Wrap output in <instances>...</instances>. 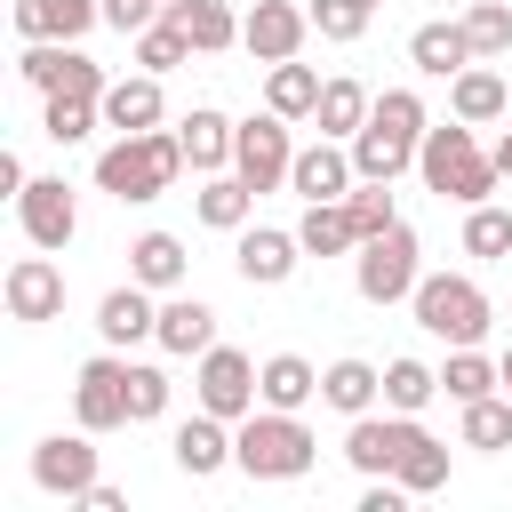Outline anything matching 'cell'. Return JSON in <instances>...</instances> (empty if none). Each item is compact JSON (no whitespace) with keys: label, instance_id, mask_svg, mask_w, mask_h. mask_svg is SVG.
<instances>
[{"label":"cell","instance_id":"obj_4","mask_svg":"<svg viewBox=\"0 0 512 512\" xmlns=\"http://www.w3.org/2000/svg\"><path fill=\"white\" fill-rule=\"evenodd\" d=\"M408 312H416V328H424V336H440V344H480V336H488V320H496L488 288H480V280H464V272H424V280H416V296H408Z\"/></svg>","mask_w":512,"mask_h":512},{"label":"cell","instance_id":"obj_49","mask_svg":"<svg viewBox=\"0 0 512 512\" xmlns=\"http://www.w3.org/2000/svg\"><path fill=\"white\" fill-rule=\"evenodd\" d=\"M24 184H32V176H24V160H16V152H0V192H24Z\"/></svg>","mask_w":512,"mask_h":512},{"label":"cell","instance_id":"obj_22","mask_svg":"<svg viewBox=\"0 0 512 512\" xmlns=\"http://www.w3.org/2000/svg\"><path fill=\"white\" fill-rule=\"evenodd\" d=\"M320 400H328L336 416H368V408L384 400V368H376V360H328V368H320Z\"/></svg>","mask_w":512,"mask_h":512},{"label":"cell","instance_id":"obj_29","mask_svg":"<svg viewBox=\"0 0 512 512\" xmlns=\"http://www.w3.org/2000/svg\"><path fill=\"white\" fill-rule=\"evenodd\" d=\"M440 392L464 408V400H488V392H504V368L480 352V344H448V368H440Z\"/></svg>","mask_w":512,"mask_h":512},{"label":"cell","instance_id":"obj_27","mask_svg":"<svg viewBox=\"0 0 512 512\" xmlns=\"http://www.w3.org/2000/svg\"><path fill=\"white\" fill-rule=\"evenodd\" d=\"M296 240H304V256H352V248H360V224H352L344 200H304Z\"/></svg>","mask_w":512,"mask_h":512},{"label":"cell","instance_id":"obj_9","mask_svg":"<svg viewBox=\"0 0 512 512\" xmlns=\"http://www.w3.org/2000/svg\"><path fill=\"white\" fill-rule=\"evenodd\" d=\"M192 384H200V408H208V416H224V424H240V416L264 400V392H256V360H248L240 344H208Z\"/></svg>","mask_w":512,"mask_h":512},{"label":"cell","instance_id":"obj_25","mask_svg":"<svg viewBox=\"0 0 512 512\" xmlns=\"http://www.w3.org/2000/svg\"><path fill=\"white\" fill-rule=\"evenodd\" d=\"M160 72H136V80H112L104 88V128H120V136H136V128H160Z\"/></svg>","mask_w":512,"mask_h":512},{"label":"cell","instance_id":"obj_20","mask_svg":"<svg viewBox=\"0 0 512 512\" xmlns=\"http://www.w3.org/2000/svg\"><path fill=\"white\" fill-rule=\"evenodd\" d=\"M232 128H240V120H224L216 104H192V112L176 120V144H184V160H192L200 176H216V168H232Z\"/></svg>","mask_w":512,"mask_h":512},{"label":"cell","instance_id":"obj_41","mask_svg":"<svg viewBox=\"0 0 512 512\" xmlns=\"http://www.w3.org/2000/svg\"><path fill=\"white\" fill-rule=\"evenodd\" d=\"M464 40H472V56H504L512 48V8L504 0H472L464 8Z\"/></svg>","mask_w":512,"mask_h":512},{"label":"cell","instance_id":"obj_10","mask_svg":"<svg viewBox=\"0 0 512 512\" xmlns=\"http://www.w3.org/2000/svg\"><path fill=\"white\" fill-rule=\"evenodd\" d=\"M72 416H80L88 432H120V424H128V360H120V352L80 360V376H72Z\"/></svg>","mask_w":512,"mask_h":512},{"label":"cell","instance_id":"obj_23","mask_svg":"<svg viewBox=\"0 0 512 512\" xmlns=\"http://www.w3.org/2000/svg\"><path fill=\"white\" fill-rule=\"evenodd\" d=\"M408 64H416V72H432V80H456V72L472 64L464 16H456V24H416V32H408Z\"/></svg>","mask_w":512,"mask_h":512},{"label":"cell","instance_id":"obj_16","mask_svg":"<svg viewBox=\"0 0 512 512\" xmlns=\"http://www.w3.org/2000/svg\"><path fill=\"white\" fill-rule=\"evenodd\" d=\"M232 264H240V280L248 288H280V280H296V264H304V240L296 232H272V224H240V248H232Z\"/></svg>","mask_w":512,"mask_h":512},{"label":"cell","instance_id":"obj_35","mask_svg":"<svg viewBox=\"0 0 512 512\" xmlns=\"http://www.w3.org/2000/svg\"><path fill=\"white\" fill-rule=\"evenodd\" d=\"M464 448L496 456L512 448V392H488V400H464Z\"/></svg>","mask_w":512,"mask_h":512},{"label":"cell","instance_id":"obj_31","mask_svg":"<svg viewBox=\"0 0 512 512\" xmlns=\"http://www.w3.org/2000/svg\"><path fill=\"white\" fill-rule=\"evenodd\" d=\"M320 88H328V80H320L312 64H296V56H288V64H272V80H264V104H272L280 120H312Z\"/></svg>","mask_w":512,"mask_h":512},{"label":"cell","instance_id":"obj_2","mask_svg":"<svg viewBox=\"0 0 512 512\" xmlns=\"http://www.w3.org/2000/svg\"><path fill=\"white\" fill-rule=\"evenodd\" d=\"M184 168H192V160H184V144H176L168 128H136V136H120V144L96 152V192H112L120 208H128V200H160Z\"/></svg>","mask_w":512,"mask_h":512},{"label":"cell","instance_id":"obj_11","mask_svg":"<svg viewBox=\"0 0 512 512\" xmlns=\"http://www.w3.org/2000/svg\"><path fill=\"white\" fill-rule=\"evenodd\" d=\"M32 488H48V496H80V488H96V432L80 424V432H48L40 448H32Z\"/></svg>","mask_w":512,"mask_h":512},{"label":"cell","instance_id":"obj_24","mask_svg":"<svg viewBox=\"0 0 512 512\" xmlns=\"http://www.w3.org/2000/svg\"><path fill=\"white\" fill-rule=\"evenodd\" d=\"M504 104H512V96H504V72H488L480 56H472V64L448 80V112H456V120H472V128L504 120Z\"/></svg>","mask_w":512,"mask_h":512},{"label":"cell","instance_id":"obj_50","mask_svg":"<svg viewBox=\"0 0 512 512\" xmlns=\"http://www.w3.org/2000/svg\"><path fill=\"white\" fill-rule=\"evenodd\" d=\"M496 168H504V176H512V128H504V136H496Z\"/></svg>","mask_w":512,"mask_h":512},{"label":"cell","instance_id":"obj_40","mask_svg":"<svg viewBox=\"0 0 512 512\" xmlns=\"http://www.w3.org/2000/svg\"><path fill=\"white\" fill-rule=\"evenodd\" d=\"M392 480H400L408 496H432V488H448V448H440V440L424 432V440H416V448L400 456V472H392Z\"/></svg>","mask_w":512,"mask_h":512},{"label":"cell","instance_id":"obj_21","mask_svg":"<svg viewBox=\"0 0 512 512\" xmlns=\"http://www.w3.org/2000/svg\"><path fill=\"white\" fill-rule=\"evenodd\" d=\"M88 24H104V0H16L24 40H80Z\"/></svg>","mask_w":512,"mask_h":512},{"label":"cell","instance_id":"obj_32","mask_svg":"<svg viewBox=\"0 0 512 512\" xmlns=\"http://www.w3.org/2000/svg\"><path fill=\"white\" fill-rule=\"evenodd\" d=\"M368 104H376V96H368L360 80H328V88H320V104H312V128L352 144V136H360V120H368Z\"/></svg>","mask_w":512,"mask_h":512},{"label":"cell","instance_id":"obj_30","mask_svg":"<svg viewBox=\"0 0 512 512\" xmlns=\"http://www.w3.org/2000/svg\"><path fill=\"white\" fill-rule=\"evenodd\" d=\"M128 280H144V288H184V240H176V232H136Z\"/></svg>","mask_w":512,"mask_h":512},{"label":"cell","instance_id":"obj_39","mask_svg":"<svg viewBox=\"0 0 512 512\" xmlns=\"http://www.w3.org/2000/svg\"><path fill=\"white\" fill-rule=\"evenodd\" d=\"M96 120H104V104H88V96H48V144H88L96 136Z\"/></svg>","mask_w":512,"mask_h":512},{"label":"cell","instance_id":"obj_38","mask_svg":"<svg viewBox=\"0 0 512 512\" xmlns=\"http://www.w3.org/2000/svg\"><path fill=\"white\" fill-rule=\"evenodd\" d=\"M184 56H200V48L184 40V24H168V16H160V24H144V32H136V64H144V72H176Z\"/></svg>","mask_w":512,"mask_h":512},{"label":"cell","instance_id":"obj_28","mask_svg":"<svg viewBox=\"0 0 512 512\" xmlns=\"http://www.w3.org/2000/svg\"><path fill=\"white\" fill-rule=\"evenodd\" d=\"M256 392H264V408H304V400H320V368L304 352H272L256 368Z\"/></svg>","mask_w":512,"mask_h":512},{"label":"cell","instance_id":"obj_26","mask_svg":"<svg viewBox=\"0 0 512 512\" xmlns=\"http://www.w3.org/2000/svg\"><path fill=\"white\" fill-rule=\"evenodd\" d=\"M168 24H184V40H192L200 56L240 48V16H232L224 0H168Z\"/></svg>","mask_w":512,"mask_h":512},{"label":"cell","instance_id":"obj_17","mask_svg":"<svg viewBox=\"0 0 512 512\" xmlns=\"http://www.w3.org/2000/svg\"><path fill=\"white\" fill-rule=\"evenodd\" d=\"M152 328H160V304H152V288H144V280H128V288H104V304H96V336H104L112 352L144 344Z\"/></svg>","mask_w":512,"mask_h":512},{"label":"cell","instance_id":"obj_42","mask_svg":"<svg viewBox=\"0 0 512 512\" xmlns=\"http://www.w3.org/2000/svg\"><path fill=\"white\" fill-rule=\"evenodd\" d=\"M464 256H512V216L496 200L464 208Z\"/></svg>","mask_w":512,"mask_h":512},{"label":"cell","instance_id":"obj_18","mask_svg":"<svg viewBox=\"0 0 512 512\" xmlns=\"http://www.w3.org/2000/svg\"><path fill=\"white\" fill-rule=\"evenodd\" d=\"M168 456H176V472H192V480H208V472H224L232 464V424L224 416H184L176 424V440H168Z\"/></svg>","mask_w":512,"mask_h":512},{"label":"cell","instance_id":"obj_52","mask_svg":"<svg viewBox=\"0 0 512 512\" xmlns=\"http://www.w3.org/2000/svg\"><path fill=\"white\" fill-rule=\"evenodd\" d=\"M368 8H384V0H368Z\"/></svg>","mask_w":512,"mask_h":512},{"label":"cell","instance_id":"obj_8","mask_svg":"<svg viewBox=\"0 0 512 512\" xmlns=\"http://www.w3.org/2000/svg\"><path fill=\"white\" fill-rule=\"evenodd\" d=\"M424 440V424L416 416H400V408H368V416H352V432H344V464L352 472H368V480H392L400 472V456Z\"/></svg>","mask_w":512,"mask_h":512},{"label":"cell","instance_id":"obj_33","mask_svg":"<svg viewBox=\"0 0 512 512\" xmlns=\"http://www.w3.org/2000/svg\"><path fill=\"white\" fill-rule=\"evenodd\" d=\"M352 168H360V176H376V184H392L400 168H416V144H400L392 128L360 120V136H352Z\"/></svg>","mask_w":512,"mask_h":512},{"label":"cell","instance_id":"obj_47","mask_svg":"<svg viewBox=\"0 0 512 512\" xmlns=\"http://www.w3.org/2000/svg\"><path fill=\"white\" fill-rule=\"evenodd\" d=\"M72 504H80V512H120V504H128V496H120V488H112V480H96V488H80V496H72Z\"/></svg>","mask_w":512,"mask_h":512},{"label":"cell","instance_id":"obj_6","mask_svg":"<svg viewBox=\"0 0 512 512\" xmlns=\"http://www.w3.org/2000/svg\"><path fill=\"white\" fill-rule=\"evenodd\" d=\"M16 72L40 88V96H88V104H104V64L96 56H80L72 40H24V56H16Z\"/></svg>","mask_w":512,"mask_h":512},{"label":"cell","instance_id":"obj_3","mask_svg":"<svg viewBox=\"0 0 512 512\" xmlns=\"http://www.w3.org/2000/svg\"><path fill=\"white\" fill-rule=\"evenodd\" d=\"M312 456H320V440L304 432L296 408H248V416L232 424V464H240L248 480H304Z\"/></svg>","mask_w":512,"mask_h":512},{"label":"cell","instance_id":"obj_45","mask_svg":"<svg viewBox=\"0 0 512 512\" xmlns=\"http://www.w3.org/2000/svg\"><path fill=\"white\" fill-rule=\"evenodd\" d=\"M368 16H376L368 0H312V32H320V40H360Z\"/></svg>","mask_w":512,"mask_h":512},{"label":"cell","instance_id":"obj_34","mask_svg":"<svg viewBox=\"0 0 512 512\" xmlns=\"http://www.w3.org/2000/svg\"><path fill=\"white\" fill-rule=\"evenodd\" d=\"M192 208H200V224L240 232V224H248V208H256V184H240V176H224V168H216V176L200 184V200H192Z\"/></svg>","mask_w":512,"mask_h":512},{"label":"cell","instance_id":"obj_7","mask_svg":"<svg viewBox=\"0 0 512 512\" xmlns=\"http://www.w3.org/2000/svg\"><path fill=\"white\" fill-rule=\"evenodd\" d=\"M288 168H296V144H288V120L264 104L256 120H240L232 128V176L240 184H256V192H280L288 184Z\"/></svg>","mask_w":512,"mask_h":512},{"label":"cell","instance_id":"obj_46","mask_svg":"<svg viewBox=\"0 0 512 512\" xmlns=\"http://www.w3.org/2000/svg\"><path fill=\"white\" fill-rule=\"evenodd\" d=\"M160 16H168V0H104V24L128 32V40H136L144 24H160Z\"/></svg>","mask_w":512,"mask_h":512},{"label":"cell","instance_id":"obj_15","mask_svg":"<svg viewBox=\"0 0 512 512\" xmlns=\"http://www.w3.org/2000/svg\"><path fill=\"white\" fill-rule=\"evenodd\" d=\"M352 184H360V168H352V144H344V136L304 144L296 168H288V192H304V200H344Z\"/></svg>","mask_w":512,"mask_h":512},{"label":"cell","instance_id":"obj_1","mask_svg":"<svg viewBox=\"0 0 512 512\" xmlns=\"http://www.w3.org/2000/svg\"><path fill=\"white\" fill-rule=\"evenodd\" d=\"M416 176H424V192H440V200H456V208H480L504 168H496V152H480L472 120H440V128H424V144H416Z\"/></svg>","mask_w":512,"mask_h":512},{"label":"cell","instance_id":"obj_13","mask_svg":"<svg viewBox=\"0 0 512 512\" xmlns=\"http://www.w3.org/2000/svg\"><path fill=\"white\" fill-rule=\"evenodd\" d=\"M304 32H312V8H296V0H256V8L240 16V48H248L256 64H288V56L304 48Z\"/></svg>","mask_w":512,"mask_h":512},{"label":"cell","instance_id":"obj_37","mask_svg":"<svg viewBox=\"0 0 512 512\" xmlns=\"http://www.w3.org/2000/svg\"><path fill=\"white\" fill-rule=\"evenodd\" d=\"M368 120H376V128H392L400 144H424V128H432V112H424V96H416V88H384V96L368 104Z\"/></svg>","mask_w":512,"mask_h":512},{"label":"cell","instance_id":"obj_14","mask_svg":"<svg viewBox=\"0 0 512 512\" xmlns=\"http://www.w3.org/2000/svg\"><path fill=\"white\" fill-rule=\"evenodd\" d=\"M0 296H8V320H56V312H64L56 248H48V256H16V264H8V280H0Z\"/></svg>","mask_w":512,"mask_h":512},{"label":"cell","instance_id":"obj_19","mask_svg":"<svg viewBox=\"0 0 512 512\" xmlns=\"http://www.w3.org/2000/svg\"><path fill=\"white\" fill-rule=\"evenodd\" d=\"M152 344H160V352H176V360H200V352L216 344V312H208L200 296H176V288H168V304H160V328H152Z\"/></svg>","mask_w":512,"mask_h":512},{"label":"cell","instance_id":"obj_36","mask_svg":"<svg viewBox=\"0 0 512 512\" xmlns=\"http://www.w3.org/2000/svg\"><path fill=\"white\" fill-rule=\"evenodd\" d=\"M440 392V368H424V360H384V408H400V416H416L424 400Z\"/></svg>","mask_w":512,"mask_h":512},{"label":"cell","instance_id":"obj_43","mask_svg":"<svg viewBox=\"0 0 512 512\" xmlns=\"http://www.w3.org/2000/svg\"><path fill=\"white\" fill-rule=\"evenodd\" d=\"M344 208H352V224H360V240H376L384 224H400V208H392V184H376V176H360V184L344 192Z\"/></svg>","mask_w":512,"mask_h":512},{"label":"cell","instance_id":"obj_12","mask_svg":"<svg viewBox=\"0 0 512 512\" xmlns=\"http://www.w3.org/2000/svg\"><path fill=\"white\" fill-rule=\"evenodd\" d=\"M16 216H24V240L32 248H72V232H80V200H72L64 176H32L16 192Z\"/></svg>","mask_w":512,"mask_h":512},{"label":"cell","instance_id":"obj_44","mask_svg":"<svg viewBox=\"0 0 512 512\" xmlns=\"http://www.w3.org/2000/svg\"><path fill=\"white\" fill-rule=\"evenodd\" d=\"M152 416H168V368L128 360V424H152Z\"/></svg>","mask_w":512,"mask_h":512},{"label":"cell","instance_id":"obj_51","mask_svg":"<svg viewBox=\"0 0 512 512\" xmlns=\"http://www.w3.org/2000/svg\"><path fill=\"white\" fill-rule=\"evenodd\" d=\"M496 368H504V392H512V352H504V360H496Z\"/></svg>","mask_w":512,"mask_h":512},{"label":"cell","instance_id":"obj_5","mask_svg":"<svg viewBox=\"0 0 512 512\" xmlns=\"http://www.w3.org/2000/svg\"><path fill=\"white\" fill-rule=\"evenodd\" d=\"M416 256H424L416 232H408V224H384L376 240L352 248V288H360L368 304H400V296H416V280H424Z\"/></svg>","mask_w":512,"mask_h":512},{"label":"cell","instance_id":"obj_48","mask_svg":"<svg viewBox=\"0 0 512 512\" xmlns=\"http://www.w3.org/2000/svg\"><path fill=\"white\" fill-rule=\"evenodd\" d=\"M400 496H408L400 480H368V496H360V512H400Z\"/></svg>","mask_w":512,"mask_h":512}]
</instances>
